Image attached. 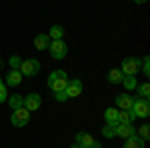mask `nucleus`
I'll list each match as a JSON object with an SVG mask.
<instances>
[{
    "label": "nucleus",
    "instance_id": "obj_9",
    "mask_svg": "<svg viewBox=\"0 0 150 148\" xmlns=\"http://www.w3.org/2000/svg\"><path fill=\"white\" fill-rule=\"evenodd\" d=\"M66 96L68 98H76V96H80L82 94V80L74 78V80H68V84H66Z\"/></svg>",
    "mask_w": 150,
    "mask_h": 148
},
{
    "label": "nucleus",
    "instance_id": "obj_27",
    "mask_svg": "<svg viewBox=\"0 0 150 148\" xmlns=\"http://www.w3.org/2000/svg\"><path fill=\"white\" fill-rule=\"evenodd\" d=\"M54 94V98H56L58 102H64V100H68V96H66V92L64 90H60V92H52Z\"/></svg>",
    "mask_w": 150,
    "mask_h": 148
},
{
    "label": "nucleus",
    "instance_id": "obj_1",
    "mask_svg": "<svg viewBox=\"0 0 150 148\" xmlns=\"http://www.w3.org/2000/svg\"><path fill=\"white\" fill-rule=\"evenodd\" d=\"M66 84H68V74H66L64 70H54V72L48 76V88L52 92L66 90Z\"/></svg>",
    "mask_w": 150,
    "mask_h": 148
},
{
    "label": "nucleus",
    "instance_id": "obj_17",
    "mask_svg": "<svg viewBox=\"0 0 150 148\" xmlns=\"http://www.w3.org/2000/svg\"><path fill=\"white\" fill-rule=\"evenodd\" d=\"M48 36H50V40H62V36H64V28H62L60 24H54V26L50 28Z\"/></svg>",
    "mask_w": 150,
    "mask_h": 148
},
{
    "label": "nucleus",
    "instance_id": "obj_29",
    "mask_svg": "<svg viewBox=\"0 0 150 148\" xmlns=\"http://www.w3.org/2000/svg\"><path fill=\"white\" fill-rule=\"evenodd\" d=\"M72 148H86V146H78V144H74V146H72Z\"/></svg>",
    "mask_w": 150,
    "mask_h": 148
},
{
    "label": "nucleus",
    "instance_id": "obj_7",
    "mask_svg": "<svg viewBox=\"0 0 150 148\" xmlns=\"http://www.w3.org/2000/svg\"><path fill=\"white\" fill-rule=\"evenodd\" d=\"M74 140H76V144H78V146H86V148H102V144H100L98 140H94L92 134H86V132H78Z\"/></svg>",
    "mask_w": 150,
    "mask_h": 148
},
{
    "label": "nucleus",
    "instance_id": "obj_14",
    "mask_svg": "<svg viewBox=\"0 0 150 148\" xmlns=\"http://www.w3.org/2000/svg\"><path fill=\"white\" fill-rule=\"evenodd\" d=\"M50 46V36L48 34H38L34 38V48L36 50H46Z\"/></svg>",
    "mask_w": 150,
    "mask_h": 148
},
{
    "label": "nucleus",
    "instance_id": "obj_5",
    "mask_svg": "<svg viewBox=\"0 0 150 148\" xmlns=\"http://www.w3.org/2000/svg\"><path fill=\"white\" fill-rule=\"evenodd\" d=\"M10 122H12V126H16V128H22V126H26L28 122H30V112H28L24 106H20V108L12 110Z\"/></svg>",
    "mask_w": 150,
    "mask_h": 148
},
{
    "label": "nucleus",
    "instance_id": "obj_12",
    "mask_svg": "<svg viewBox=\"0 0 150 148\" xmlns=\"http://www.w3.org/2000/svg\"><path fill=\"white\" fill-rule=\"evenodd\" d=\"M20 82H22L20 70H10V72L6 74V80H4V84H8V86H18Z\"/></svg>",
    "mask_w": 150,
    "mask_h": 148
},
{
    "label": "nucleus",
    "instance_id": "obj_2",
    "mask_svg": "<svg viewBox=\"0 0 150 148\" xmlns=\"http://www.w3.org/2000/svg\"><path fill=\"white\" fill-rule=\"evenodd\" d=\"M132 114H134V118H148L150 116V102L148 98H134V102H132Z\"/></svg>",
    "mask_w": 150,
    "mask_h": 148
},
{
    "label": "nucleus",
    "instance_id": "obj_21",
    "mask_svg": "<svg viewBox=\"0 0 150 148\" xmlns=\"http://www.w3.org/2000/svg\"><path fill=\"white\" fill-rule=\"evenodd\" d=\"M22 104H24V98L20 96V94H12V96H10V108H12V110L20 108Z\"/></svg>",
    "mask_w": 150,
    "mask_h": 148
},
{
    "label": "nucleus",
    "instance_id": "obj_28",
    "mask_svg": "<svg viewBox=\"0 0 150 148\" xmlns=\"http://www.w3.org/2000/svg\"><path fill=\"white\" fill-rule=\"evenodd\" d=\"M134 2H136V4H144L146 0H134Z\"/></svg>",
    "mask_w": 150,
    "mask_h": 148
},
{
    "label": "nucleus",
    "instance_id": "obj_4",
    "mask_svg": "<svg viewBox=\"0 0 150 148\" xmlns=\"http://www.w3.org/2000/svg\"><path fill=\"white\" fill-rule=\"evenodd\" d=\"M140 66H142V58H134V56H130V58H124L122 60V74L126 76V74H130V76H136L138 74V70Z\"/></svg>",
    "mask_w": 150,
    "mask_h": 148
},
{
    "label": "nucleus",
    "instance_id": "obj_10",
    "mask_svg": "<svg viewBox=\"0 0 150 148\" xmlns=\"http://www.w3.org/2000/svg\"><path fill=\"white\" fill-rule=\"evenodd\" d=\"M114 132H116V136H120V138H130L136 134V128H134V124H116Z\"/></svg>",
    "mask_w": 150,
    "mask_h": 148
},
{
    "label": "nucleus",
    "instance_id": "obj_26",
    "mask_svg": "<svg viewBox=\"0 0 150 148\" xmlns=\"http://www.w3.org/2000/svg\"><path fill=\"white\" fill-rule=\"evenodd\" d=\"M150 58L148 56H144L142 58V66H140V68H142V72H144V76H150Z\"/></svg>",
    "mask_w": 150,
    "mask_h": 148
},
{
    "label": "nucleus",
    "instance_id": "obj_24",
    "mask_svg": "<svg viewBox=\"0 0 150 148\" xmlns=\"http://www.w3.org/2000/svg\"><path fill=\"white\" fill-rule=\"evenodd\" d=\"M8 100V92H6V84L4 80H0V102H6Z\"/></svg>",
    "mask_w": 150,
    "mask_h": 148
},
{
    "label": "nucleus",
    "instance_id": "obj_22",
    "mask_svg": "<svg viewBox=\"0 0 150 148\" xmlns=\"http://www.w3.org/2000/svg\"><path fill=\"white\" fill-rule=\"evenodd\" d=\"M136 90H138V98H148V96H150V86H148V82H142L140 86H136Z\"/></svg>",
    "mask_w": 150,
    "mask_h": 148
},
{
    "label": "nucleus",
    "instance_id": "obj_25",
    "mask_svg": "<svg viewBox=\"0 0 150 148\" xmlns=\"http://www.w3.org/2000/svg\"><path fill=\"white\" fill-rule=\"evenodd\" d=\"M20 64H22V58H20V56H16V54H14V56H10V66H12V70H18V68H20Z\"/></svg>",
    "mask_w": 150,
    "mask_h": 148
},
{
    "label": "nucleus",
    "instance_id": "obj_13",
    "mask_svg": "<svg viewBox=\"0 0 150 148\" xmlns=\"http://www.w3.org/2000/svg\"><path fill=\"white\" fill-rule=\"evenodd\" d=\"M104 120H106V124H110V126H116L118 124V108H106L104 110Z\"/></svg>",
    "mask_w": 150,
    "mask_h": 148
},
{
    "label": "nucleus",
    "instance_id": "obj_15",
    "mask_svg": "<svg viewBox=\"0 0 150 148\" xmlns=\"http://www.w3.org/2000/svg\"><path fill=\"white\" fill-rule=\"evenodd\" d=\"M136 118L132 110H118V124H132Z\"/></svg>",
    "mask_w": 150,
    "mask_h": 148
},
{
    "label": "nucleus",
    "instance_id": "obj_18",
    "mask_svg": "<svg viewBox=\"0 0 150 148\" xmlns=\"http://www.w3.org/2000/svg\"><path fill=\"white\" fill-rule=\"evenodd\" d=\"M124 148H144V140L134 134V136L126 138V144H124Z\"/></svg>",
    "mask_w": 150,
    "mask_h": 148
},
{
    "label": "nucleus",
    "instance_id": "obj_8",
    "mask_svg": "<svg viewBox=\"0 0 150 148\" xmlns=\"http://www.w3.org/2000/svg\"><path fill=\"white\" fill-rule=\"evenodd\" d=\"M24 108L28 110V112H34V110H38L40 106H42V98L36 94V92H32V94H26V98H24Z\"/></svg>",
    "mask_w": 150,
    "mask_h": 148
},
{
    "label": "nucleus",
    "instance_id": "obj_3",
    "mask_svg": "<svg viewBox=\"0 0 150 148\" xmlns=\"http://www.w3.org/2000/svg\"><path fill=\"white\" fill-rule=\"evenodd\" d=\"M48 50H50V56L54 58V60H62V58H66V54H68V46H66L64 40H50Z\"/></svg>",
    "mask_w": 150,
    "mask_h": 148
},
{
    "label": "nucleus",
    "instance_id": "obj_6",
    "mask_svg": "<svg viewBox=\"0 0 150 148\" xmlns=\"http://www.w3.org/2000/svg\"><path fill=\"white\" fill-rule=\"evenodd\" d=\"M20 74H26V76H36L38 74V70H40V62L34 60V58H28V60H22V64H20Z\"/></svg>",
    "mask_w": 150,
    "mask_h": 148
},
{
    "label": "nucleus",
    "instance_id": "obj_16",
    "mask_svg": "<svg viewBox=\"0 0 150 148\" xmlns=\"http://www.w3.org/2000/svg\"><path fill=\"white\" fill-rule=\"evenodd\" d=\"M122 78H124V74H122L120 68H112L108 72V82H110V84H120Z\"/></svg>",
    "mask_w": 150,
    "mask_h": 148
},
{
    "label": "nucleus",
    "instance_id": "obj_19",
    "mask_svg": "<svg viewBox=\"0 0 150 148\" xmlns=\"http://www.w3.org/2000/svg\"><path fill=\"white\" fill-rule=\"evenodd\" d=\"M122 84H124V88H126V90H134V88L138 86L136 76H130V74H126V76L122 78Z\"/></svg>",
    "mask_w": 150,
    "mask_h": 148
},
{
    "label": "nucleus",
    "instance_id": "obj_23",
    "mask_svg": "<svg viewBox=\"0 0 150 148\" xmlns=\"http://www.w3.org/2000/svg\"><path fill=\"white\" fill-rule=\"evenodd\" d=\"M102 136H106V138H114V136H116V132H114V126H110V124H104V126H102Z\"/></svg>",
    "mask_w": 150,
    "mask_h": 148
},
{
    "label": "nucleus",
    "instance_id": "obj_11",
    "mask_svg": "<svg viewBox=\"0 0 150 148\" xmlns=\"http://www.w3.org/2000/svg\"><path fill=\"white\" fill-rule=\"evenodd\" d=\"M132 102H134V98L130 94H118L116 96V108L118 110H130L132 108Z\"/></svg>",
    "mask_w": 150,
    "mask_h": 148
},
{
    "label": "nucleus",
    "instance_id": "obj_20",
    "mask_svg": "<svg viewBox=\"0 0 150 148\" xmlns=\"http://www.w3.org/2000/svg\"><path fill=\"white\" fill-rule=\"evenodd\" d=\"M136 136L142 138V140L146 142V140L150 138V126H148V124H142V126L138 128V130H136Z\"/></svg>",
    "mask_w": 150,
    "mask_h": 148
}]
</instances>
